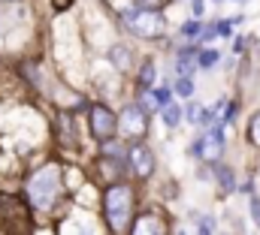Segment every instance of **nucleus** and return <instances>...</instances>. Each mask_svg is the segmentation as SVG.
I'll list each match as a JSON object with an SVG mask.
<instances>
[{
	"label": "nucleus",
	"mask_w": 260,
	"mask_h": 235,
	"mask_svg": "<svg viewBox=\"0 0 260 235\" xmlns=\"http://www.w3.org/2000/svg\"><path fill=\"white\" fill-rule=\"evenodd\" d=\"M130 208H133V193L127 184H112L106 190V220L115 232H124L130 223Z\"/></svg>",
	"instance_id": "f257e3e1"
},
{
	"label": "nucleus",
	"mask_w": 260,
	"mask_h": 235,
	"mask_svg": "<svg viewBox=\"0 0 260 235\" xmlns=\"http://www.w3.org/2000/svg\"><path fill=\"white\" fill-rule=\"evenodd\" d=\"M58 187H61L58 166H46V169H40L37 175L27 181V196H30V202L37 208H49L55 202V196H58Z\"/></svg>",
	"instance_id": "f03ea898"
},
{
	"label": "nucleus",
	"mask_w": 260,
	"mask_h": 235,
	"mask_svg": "<svg viewBox=\"0 0 260 235\" xmlns=\"http://www.w3.org/2000/svg\"><path fill=\"white\" fill-rule=\"evenodd\" d=\"M0 235H30L27 208L15 196H0Z\"/></svg>",
	"instance_id": "7ed1b4c3"
},
{
	"label": "nucleus",
	"mask_w": 260,
	"mask_h": 235,
	"mask_svg": "<svg viewBox=\"0 0 260 235\" xmlns=\"http://www.w3.org/2000/svg\"><path fill=\"white\" fill-rule=\"evenodd\" d=\"M124 21L130 24V30H133L136 36H142V40L160 36V27H164L160 15H157L154 9H127V12H124Z\"/></svg>",
	"instance_id": "20e7f679"
},
{
	"label": "nucleus",
	"mask_w": 260,
	"mask_h": 235,
	"mask_svg": "<svg viewBox=\"0 0 260 235\" xmlns=\"http://www.w3.org/2000/svg\"><path fill=\"white\" fill-rule=\"evenodd\" d=\"M221 151H224V130L221 127H212L206 136H200L194 145H191V154L200 157V160H218L221 157Z\"/></svg>",
	"instance_id": "39448f33"
},
{
	"label": "nucleus",
	"mask_w": 260,
	"mask_h": 235,
	"mask_svg": "<svg viewBox=\"0 0 260 235\" xmlns=\"http://www.w3.org/2000/svg\"><path fill=\"white\" fill-rule=\"evenodd\" d=\"M91 133H94V139L109 142L118 133V118L112 115L106 106H94L91 109Z\"/></svg>",
	"instance_id": "423d86ee"
},
{
	"label": "nucleus",
	"mask_w": 260,
	"mask_h": 235,
	"mask_svg": "<svg viewBox=\"0 0 260 235\" xmlns=\"http://www.w3.org/2000/svg\"><path fill=\"white\" fill-rule=\"evenodd\" d=\"M118 127H121L127 136H142L145 127H148L145 109H142V106H127V109L121 112V118H118Z\"/></svg>",
	"instance_id": "0eeeda50"
},
{
	"label": "nucleus",
	"mask_w": 260,
	"mask_h": 235,
	"mask_svg": "<svg viewBox=\"0 0 260 235\" xmlns=\"http://www.w3.org/2000/svg\"><path fill=\"white\" fill-rule=\"evenodd\" d=\"M130 166H133V172L139 178H148L154 172V154H151L145 145H136V148L130 151Z\"/></svg>",
	"instance_id": "6e6552de"
},
{
	"label": "nucleus",
	"mask_w": 260,
	"mask_h": 235,
	"mask_svg": "<svg viewBox=\"0 0 260 235\" xmlns=\"http://www.w3.org/2000/svg\"><path fill=\"white\" fill-rule=\"evenodd\" d=\"M133 235H167V223H164V217H157L154 211H145V214L136 220Z\"/></svg>",
	"instance_id": "1a4fd4ad"
},
{
	"label": "nucleus",
	"mask_w": 260,
	"mask_h": 235,
	"mask_svg": "<svg viewBox=\"0 0 260 235\" xmlns=\"http://www.w3.org/2000/svg\"><path fill=\"white\" fill-rule=\"evenodd\" d=\"M109 60H112L118 69H127L130 66V49H124V46H112V49H109Z\"/></svg>",
	"instance_id": "9d476101"
},
{
	"label": "nucleus",
	"mask_w": 260,
	"mask_h": 235,
	"mask_svg": "<svg viewBox=\"0 0 260 235\" xmlns=\"http://www.w3.org/2000/svg\"><path fill=\"white\" fill-rule=\"evenodd\" d=\"M154 63H142V69H139V88L142 91H151V85H154Z\"/></svg>",
	"instance_id": "9b49d317"
},
{
	"label": "nucleus",
	"mask_w": 260,
	"mask_h": 235,
	"mask_svg": "<svg viewBox=\"0 0 260 235\" xmlns=\"http://www.w3.org/2000/svg\"><path fill=\"white\" fill-rule=\"evenodd\" d=\"M182 112H185V109H179V106H173V103H170V106H164L160 118H164V124H167V127H179V121H182Z\"/></svg>",
	"instance_id": "f8f14e48"
},
{
	"label": "nucleus",
	"mask_w": 260,
	"mask_h": 235,
	"mask_svg": "<svg viewBox=\"0 0 260 235\" xmlns=\"http://www.w3.org/2000/svg\"><path fill=\"white\" fill-rule=\"evenodd\" d=\"M215 175H218L221 187H224L227 193H230V190L236 187V184H233V169H230V166H215Z\"/></svg>",
	"instance_id": "ddd939ff"
},
{
	"label": "nucleus",
	"mask_w": 260,
	"mask_h": 235,
	"mask_svg": "<svg viewBox=\"0 0 260 235\" xmlns=\"http://www.w3.org/2000/svg\"><path fill=\"white\" fill-rule=\"evenodd\" d=\"M218 52L215 49H206V52H200V58H197V66H203V69H212L215 63H218Z\"/></svg>",
	"instance_id": "4468645a"
},
{
	"label": "nucleus",
	"mask_w": 260,
	"mask_h": 235,
	"mask_svg": "<svg viewBox=\"0 0 260 235\" xmlns=\"http://www.w3.org/2000/svg\"><path fill=\"white\" fill-rule=\"evenodd\" d=\"M176 94H179V97H191V94H194V79H191V75H182V79L176 82Z\"/></svg>",
	"instance_id": "2eb2a0df"
},
{
	"label": "nucleus",
	"mask_w": 260,
	"mask_h": 235,
	"mask_svg": "<svg viewBox=\"0 0 260 235\" xmlns=\"http://www.w3.org/2000/svg\"><path fill=\"white\" fill-rule=\"evenodd\" d=\"M248 139H251V142L260 148V112L251 118V124H248Z\"/></svg>",
	"instance_id": "dca6fc26"
},
{
	"label": "nucleus",
	"mask_w": 260,
	"mask_h": 235,
	"mask_svg": "<svg viewBox=\"0 0 260 235\" xmlns=\"http://www.w3.org/2000/svg\"><path fill=\"white\" fill-rule=\"evenodd\" d=\"M200 30H203L200 21H185V24H182V36H191V40H194V36H200Z\"/></svg>",
	"instance_id": "f3484780"
},
{
	"label": "nucleus",
	"mask_w": 260,
	"mask_h": 235,
	"mask_svg": "<svg viewBox=\"0 0 260 235\" xmlns=\"http://www.w3.org/2000/svg\"><path fill=\"white\" fill-rule=\"evenodd\" d=\"M154 100H157V106H170L173 91H170V88H157V91H154Z\"/></svg>",
	"instance_id": "a211bd4d"
},
{
	"label": "nucleus",
	"mask_w": 260,
	"mask_h": 235,
	"mask_svg": "<svg viewBox=\"0 0 260 235\" xmlns=\"http://www.w3.org/2000/svg\"><path fill=\"white\" fill-rule=\"evenodd\" d=\"M133 3H136V9H154V12L164 6V0H133Z\"/></svg>",
	"instance_id": "6ab92c4d"
},
{
	"label": "nucleus",
	"mask_w": 260,
	"mask_h": 235,
	"mask_svg": "<svg viewBox=\"0 0 260 235\" xmlns=\"http://www.w3.org/2000/svg\"><path fill=\"white\" fill-rule=\"evenodd\" d=\"M215 33H218V24H209V27H203V30H200V40H203V43H209Z\"/></svg>",
	"instance_id": "aec40b11"
},
{
	"label": "nucleus",
	"mask_w": 260,
	"mask_h": 235,
	"mask_svg": "<svg viewBox=\"0 0 260 235\" xmlns=\"http://www.w3.org/2000/svg\"><path fill=\"white\" fill-rule=\"evenodd\" d=\"M251 217H254V223L260 226V199L257 196H251Z\"/></svg>",
	"instance_id": "412c9836"
},
{
	"label": "nucleus",
	"mask_w": 260,
	"mask_h": 235,
	"mask_svg": "<svg viewBox=\"0 0 260 235\" xmlns=\"http://www.w3.org/2000/svg\"><path fill=\"white\" fill-rule=\"evenodd\" d=\"M200 115H203V109H200V106H188V121L200 124Z\"/></svg>",
	"instance_id": "4be33fe9"
},
{
	"label": "nucleus",
	"mask_w": 260,
	"mask_h": 235,
	"mask_svg": "<svg viewBox=\"0 0 260 235\" xmlns=\"http://www.w3.org/2000/svg\"><path fill=\"white\" fill-rule=\"evenodd\" d=\"M230 30H233L230 21H218V33H221V36H230Z\"/></svg>",
	"instance_id": "5701e85b"
},
{
	"label": "nucleus",
	"mask_w": 260,
	"mask_h": 235,
	"mask_svg": "<svg viewBox=\"0 0 260 235\" xmlns=\"http://www.w3.org/2000/svg\"><path fill=\"white\" fill-rule=\"evenodd\" d=\"M236 109H239V106H236V103H230V106H227V112H224V118H227V121H233V118H236Z\"/></svg>",
	"instance_id": "b1692460"
},
{
	"label": "nucleus",
	"mask_w": 260,
	"mask_h": 235,
	"mask_svg": "<svg viewBox=\"0 0 260 235\" xmlns=\"http://www.w3.org/2000/svg\"><path fill=\"white\" fill-rule=\"evenodd\" d=\"M194 12L197 15H203V0H194Z\"/></svg>",
	"instance_id": "393cba45"
}]
</instances>
